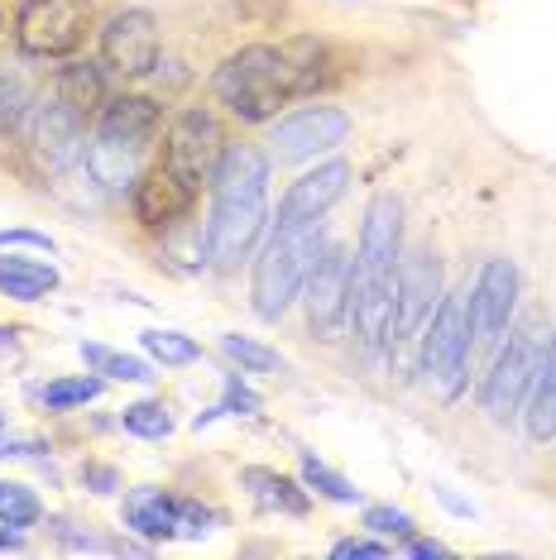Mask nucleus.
<instances>
[{
    "label": "nucleus",
    "mask_w": 556,
    "mask_h": 560,
    "mask_svg": "<svg viewBox=\"0 0 556 560\" xmlns=\"http://www.w3.org/2000/svg\"><path fill=\"white\" fill-rule=\"evenodd\" d=\"M322 62L326 54L312 39H293V44H250L231 54L217 68V101L245 125H264L278 116V106L317 92L322 82Z\"/></svg>",
    "instance_id": "nucleus-1"
},
{
    "label": "nucleus",
    "mask_w": 556,
    "mask_h": 560,
    "mask_svg": "<svg viewBox=\"0 0 556 560\" xmlns=\"http://www.w3.org/2000/svg\"><path fill=\"white\" fill-rule=\"evenodd\" d=\"M264 225H269V159L255 144H225L211 173V215L201 231L207 264L221 273L240 269Z\"/></svg>",
    "instance_id": "nucleus-2"
},
{
    "label": "nucleus",
    "mask_w": 556,
    "mask_h": 560,
    "mask_svg": "<svg viewBox=\"0 0 556 560\" xmlns=\"http://www.w3.org/2000/svg\"><path fill=\"white\" fill-rule=\"evenodd\" d=\"M398 259H403V201L374 197L360 221V245L350 259V322L364 350H379L394 336V298H398Z\"/></svg>",
    "instance_id": "nucleus-3"
},
{
    "label": "nucleus",
    "mask_w": 556,
    "mask_h": 560,
    "mask_svg": "<svg viewBox=\"0 0 556 560\" xmlns=\"http://www.w3.org/2000/svg\"><path fill=\"white\" fill-rule=\"evenodd\" d=\"M322 254V235L317 225H302V231H274V240L259 249L255 259V278H250V302H255L259 322H278L293 298L308 283L312 264Z\"/></svg>",
    "instance_id": "nucleus-4"
},
{
    "label": "nucleus",
    "mask_w": 556,
    "mask_h": 560,
    "mask_svg": "<svg viewBox=\"0 0 556 560\" xmlns=\"http://www.w3.org/2000/svg\"><path fill=\"white\" fill-rule=\"evenodd\" d=\"M20 144L24 154L34 159V168L44 177H62L72 168H82V154H86V116L68 106L58 92L48 101H34L20 120Z\"/></svg>",
    "instance_id": "nucleus-5"
},
{
    "label": "nucleus",
    "mask_w": 556,
    "mask_h": 560,
    "mask_svg": "<svg viewBox=\"0 0 556 560\" xmlns=\"http://www.w3.org/2000/svg\"><path fill=\"white\" fill-rule=\"evenodd\" d=\"M471 292H441L437 312L427 316V336H422V369L432 378V388H441V398H456L465 384V360H471Z\"/></svg>",
    "instance_id": "nucleus-6"
},
{
    "label": "nucleus",
    "mask_w": 556,
    "mask_h": 560,
    "mask_svg": "<svg viewBox=\"0 0 556 560\" xmlns=\"http://www.w3.org/2000/svg\"><path fill=\"white\" fill-rule=\"evenodd\" d=\"M92 0H24L15 15V44L24 58H68L86 34Z\"/></svg>",
    "instance_id": "nucleus-7"
},
{
    "label": "nucleus",
    "mask_w": 556,
    "mask_h": 560,
    "mask_svg": "<svg viewBox=\"0 0 556 560\" xmlns=\"http://www.w3.org/2000/svg\"><path fill=\"white\" fill-rule=\"evenodd\" d=\"M302 302H308V326L317 340H336L340 330H346V322H350V254L340 245H322L308 283H302Z\"/></svg>",
    "instance_id": "nucleus-8"
},
{
    "label": "nucleus",
    "mask_w": 556,
    "mask_h": 560,
    "mask_svg": "<svg viewBox=\"0 0 556 560\" xmlns=\"http://www.w3.org/2000/svg\"><path fill=\"white\" fill-rule=\"evenodd\" d=\"M221 154H225V130H221V120L211 116L207 106L183 110V116L169 125V149H163V163H169L183 183H193V187L211 183Z\"/></svg>",
    "instance_id": "nucleus-9"
},
{
    "label": "nucleus",
    "mask_w": 556,
    "mask_h": 560,
    "mask_svg": "<svg viewBox=\"0 0 556 560\" xmlns=\"http://www.w3.org/2000/svg\"><path fill=\"white\" fill-rule=\"evenodd\" d=\"M350 116L336 106H302L293 116H283L269 135V154L278 163H302V159H322L332 149L346 144Z\"/></svg>",
    "instance_id": "nucleus-10"
},
{
    "label": "nucleus",
    "mask_w": 556,
    "mask_h": 560,
    "mask_svg": "<svg viewBox=\"0 0 556 560\" xmlns=\"http://www.w3.org/2000/svg\"><path fill=\"white\" fill-rule=\"evenodd\" d=\"M101 68H111L125 82L149 78L159 68V24L149 10H120L101 30Z\"/></svg>",
    "instance_id": "nucleus-11"
},
{
    "label": "nucleus",
    "mask_w": 556,
    "mask_h": 560,
    "mask_svg": "<svg viewBox=\"0 0 556 560\" xmlns=\"http://www.w3.org/2000/svg\"><path fill=\"white\" fill-rule=\"evenodd\" d=\"M533 369H537V350L528 330H513L509 346L499 350L495 369L485 374V388H479V407L489 412V422H509V417L523 407L528 384H533Z\"/></svg>",
    "instance_id": "nucleus-12"
},
{
    "label": "nucleus",
    "mask_w": 556,
    "mask_h": 560,
    "mask_svg": "<svg viewBox=\"0 0 556 560\" xmlns=\"http://www.w3.org/2000/svg\"><path fill=\"white\" fill-rule=\"evenodd\" d=\"M350 187V163H322V168L302 173L293 187L283 192V201H278V221L274 231H302V225H322V215L336 207L340 197H346Z\"/></svg>",
    "instance_id": "nucleus-13"
},
{
    "label": "nucleus",
    "mask_w": 556,
    "mask_h": 560,
    "mask_svg": "<svg viewBox=\"0 0 556 560\" xmlns=\"http://www.w3.org/2000/svg\"><path fill=\"white\" fill-rule=\"evenodd\" d=\"M441 302V264L432 249H413L398 259V298H394V340L417 336Z\"/></svg>",
    "instance_id": "nucleus-14"
},
{
    "label": "nucleus",
    "mask_w": 556,
    "mask_h": 560,
    "mask_svg": "<svg viewBox=\"0 0 556 560\" xmlns=\"http://www.w3.org/2000/svg\"><path fill=\"white\" fill-rule=\"evenodd\" d=\"M518 307V264L513 259H489L471 288V326L475 340H495L513 322Z\"/></svg>",
    "instance_id": "nucleus-15"
},
{
    "label": "nucleus",
    "mask_w": 556,
    "mask_h": 560,
    "mask_svg": "<svg viewBox=\"0 0 556 560\" xmlns=\"http://www.w3.org/2000/svg\"><path fill=\"white\" fill-rule=\"evenodd\" d=\"M130 201H135V215L149 225V231H159V225L169 231V225H178L183 215H187V207L197 201V187L183 183V177L173 173L169 163H159V168H149L135 183Z\"/></svg>",
    "instance_id": "nucleus-16"
},
{
    "label": "nucleus",
    "mask_w": 556,
    "mask_h": 560,
    "mask_svg": "<svg viewBox=\"0 0 556 560\" xmlns=\"http://www.w3.org/2000/svg\"><path fill=\"white\" fill-rule=\"evenodd\" d=\"M159 125H163V116L149 96H116V101H106V110L96 116V139L120 144V149H130V154L144 159V149L154 144Z\"/></svg>",
    "instance_id": "nucleus-17"
},
{
    "label": "nucleus",
    "mask_w": 556,
    "mask_h": 560,
    "mask_svg": "<svg viewBox=\"0 0 556 560\" xmlns=\"http://www.w3.org/2000/svg\"><path fill=\"white\" fill-rule=\"evenodd\" d=\"M120 517H125V532H135V537H144V541L178 537V499L154 489V483H139V489L125 493Z\"/></svg>",
    "instance_id": "nucleus-18"
},
{
    "label": "nucleus",
    "mask_w": 556,
    "mask_h": 560,
    "mask_svg": "<svg viewBox=\"0 0 556 560\" xmlns=\"http://www.w3.org/2000/svg\"><path fill=\"white\" fill-rule=\"evenodd\" d=\"M528 436L537 445L556 441V330H552L547 350L537 354L533 384H528Z\"/></svg>",
    "instance_id": "nucleus-19"
},
{
    "label": "nucleus",
    "mask_w": 556,
    "mask_h": 560,
    "mask_svg": "<svg viewBox=\"0 0 556 560\" xmlns=\"http://www.w3.org/2000/svg\"><path fill=\"white\" fill-rule=\"evenodd\" d=\"M82 168L92 173V183L106 197L135 192V183H139V154H130V149H120V144H106V139H96V135L86 139Z\"/></svg>",
    "instance_id": "nucleus-20"
},
{
    "label": "nucleus",
    "mask_w": 556,
    "mask_h": 560,
    "mask_svg": "<svg viewBox=\"0 0 556 560\" xmlns=\"http://www.w3.org/2000/svg\"><path fill=\"white\" fill-rule=\"evenodd\" d=\"M58 96L68 101L78 116H101L106 110V72L96 68V62H68V68L58 72Z\"/></svg>",
    "instance_id": "nucleus-21"
},
{
    "label": "nucleus",
    "mask_w": 556,
    "mask_h": 560,
    "mask_svg": "<svg viewBox=\"0 0 556 560\" xmlns=\"http://www.w3.org/2000/svg\"><path fill=\"white\" fill-rule=\"evenodd\" d=\"M240 479H245V489L255 493L259 508H278V513H288V517L308 513V493H302L288 475H278V469H245Z\"/></svg>",
    "instance_id": "nucleus-22"
},
{
    "label": "nucleus",
    "mask_w": 556,
    "mask_h": 560,
    "mask_svg": "<svg viewBox=\"0 0 556 560\" xmlns=\"http://www.w3.org/2000/svg\"><path fill=\"white\" fill-rule=\"evenodd\" d=\"M58 288V269H48V264H34V259H0V292L15 302H39L44 292Z\"/></svg>",
    "instance_id": "nucleus-23"
},
{
    "label": "nucleus",
    "mask_w": 556,
    "mask_h": 560,
    "mask_svg": "<svg viewBox=\"0 0 556 560\" xmlns=\"http://www.w3.org/2000/svg\"><path fill=\"white\" fill-rule=\"evenodd\" d=\"M30 106H34L30 78H24L20 68H5V62H0V135H15Z\"/></svg>",
    "instance_id": "nucleus-24"
},
{
    "label": "nucleus",
    "mask_w": 556,
    "mask_h": 560,
    "mask_svg": "<svg viewBox=\"0 0 556 560\" xmlns=\"http://www.w3.org/2000/svg\"><path fill=\"white\" fill-rule=\"evenodd\" d=\"M82 360L96 369V374H111V378H125V384H149L154 369H149L139 354H120V350H106V346H82Z\"/></svg>",
    "instance_id": "nucleus-25"
},
{
    "label": "nucleus",
    "mask_w": 556,
    "mask_h": 560,
    "mask_svg": "<svg viewBox=\"0 0 556 560\" xmlns=\"http://www.w3.org/2000/svg\"><path fill=\"white\" fill-rule=\"evenodd\" d=\"M44 517V503H39V493L30 489V483H0V522L5 527H15V532H24V527H34V522Z\"/></svg>",
    "instance_id": "nucleus-26"
},
{
    "label": "nucleus",
    "mask_w": 556,
    "mask_h": 560,
    "mask_svg": "<svg viewBox=\"0 0 556 560\" xmlns=\"http://www.w3.org/2000/svg\"><path fill=\"white\" fill-rule=\"evenodd\" d=\"M120 427L130 431V436H144V441H163L173 431V417L169 407H163L159 398H144V402H130L120 412Z\"/></svg>",
    "instance_id": "nucleus-27"
},
{
    "label": "nucleus",
    "mask_w": 556,
    "mask_h": 560,
    "mask_svg": "<svg viewBox=\"0 0 556 560\" xmlns=\"http://www.w3.org/2000/svg\"><path fill=\"white\" fill-rule=\"evenodd\" d=\"M302 483H308V489H317V493H326L332 503H360L356 483H350L346 475H336L332 465H322L317 455H302Z\"/></svg>",
    "instance_id": "nucleus-28"
},
{
    "label": "nucleus",
    "mask_w": 556,
    "mask_h": 560,
    "mask_svg": "<svg viewBox=\"0 0 556 560\" xmlns=\"http://www.w3.org/2000/svg\"><path fill=\"white\" fill-rule=\"evenodd\" d=\"M101 378L96 374H78V378H54V384L44 388V402L54 407V412H68V407H86L101 398Z\"/></svg>",
    "instance_id": "nucleus-29"
},
{
    "label": "nucleus",
    "mask_w": 556,
    "mask_h": 560,
    "mask_svg": "<svg viewBox=\"0 0 556 560\" xmlns=\"http://www.w3.org/2000/svg\"><path fill=\"white\" fill-rule=\"evenodd\" d=\"M144 350L154 354L159 364H193L201 360V346L197 340L178 336V330H144Z\"/></svg>",
    "instance_id": "nucleus-30"
},
{
    "label": "nucleus",
    "mask_w": 556,
    "mask_h": 560,
    "mask_svg": "<svg viewBox=\"0 0 556 560\" xmlns=\"http://www.w3.org/2000/svg\"><path fill=\"white\" fill-rule=\"evenodd\" d=\"M221 350L231 354L240 369H250V374H269V369L283 364V360H278V350L259 346V340H250V336H221Z\"/></svg>",
    "instance_id": "nucleus-31"
},
{
    "label": "nucleus",
    "mask_w": 556,
    "mask_h": 560,
    "mask_svg": "<svg viewBox=\"0 0 556 560\" xmlns=\"http://www.w3.org/2000/svg\"><path fill=\"white\" fill-rule=\"evenodd\" d=\"M231 412H240V417L259 412V398H255V393H250L245 384H240V378H231V384H225V398H221L217 407H211V412H201L193 427L201 431V427H211V422H217V417H231Z\"/></svg>",
    "instance_id": "nucleus-32"
},
{
    "label": "nucleus",
    "mask_w": 556,
    "mask_h": 560,
    "mask_svg": "<svg viewBox=\"0 0 556 560\" xmlns=\"http://www.w3.org/2000/svg\"><path fill=\"white\" fill-rule=\"evenodd\" d=\"M364 527H370L374 537H403L408 541L417 532V522L403 513V508H370V513H364Z\"/></svg>",
    "instance_id": "nucleus-33"
},
{
    "label": "nucleus",
    "mask_w": 556,
    "mask_h": 560,
    "mask_svg": "<svg viewBox=\"0 0 556 560\" xmlns=\"http://www.w3.org/2000/svg\"><path fill=\"white\" fill-rule=\"evenodd\" d=\"M217 527V513L197 499H178V537H207Z\"/></svg>",
    "instance_id": "nucleus-34"
},
{
    "label": "nucleus",
    "mask_w": 556,
    "mask_h": 560,
    "mask_svg": "<svg viewBox=\"0 0 556 560\" xmlns=\"http://www.w3.org/2000/svg\"><path fill=\"white\" fill-rule=\"evenodd\" d=\"M58 541L68 546V551H78V556H111V551H125V546L101 541V537H92V532H72V522H58Z\"/></svg>",
    "instance_id": "nucleus-35"
},
{
    "label": "nucleus",
    "mask_w": 556,
    "mask_h": 560,
    "mask_svg": "<svg viewBox=\"0 0 556 560\" xmlns=\"http://www.w3.org/2000/svg\"><path fill=\"white\" fill-rule=\"evenodd\" d=\"M332 556L336 560H389V556H394V546L370 541V537H346V541L332 546Z\"/></svg>",
    "instance_id": "nucleus-36"
},
{
    "label": "nucleus",
    "mask_w": 556,
    "mask_h": 560,
    "mask_svg": "<svg viewBox=\"0 0 556 560\" xmlns=\"http://www.w3.org/2000/svg\"><path fill=\"white\" fill-rule=\"evenodd\" d=\"M0 249H48L54 254V240L39 231H0Z\"/></svg>",
    "instance_id": "nucleus-37"
},
{
    "label": "nucleus",
    "mask_w": 556,
    "mask_h": 560,
    "mask_svg": "<svg viewBox=\"0 0 556 560\" xmlns=\"http://www.w3.org/2000/svg\"><path fill=\"white\" fill-rule=\"evenodd\" d=\"M408 556H417V560H441V556H451V551L441 541H427V537H417V532H413V537H408Z\"/></svg>",
    "instance_id": "nucleus-38"
},
{
    "label": "nucleus",
    "mask_w": 556,
    "mask_h": 560,
    "mask_svg": "<svg viewBox=\"0 0 556 560\" xmlns=\"http://www.w3.org/2000/svg\"><path fill=\"white\" fill-rule=\"evenodd\" d=\"M82 479H86V489H96V493H111V489H116V469H106V465L82 469Z\"/></svg>",
    "instance_id": "nucleus-39"
},
{
    "label": "nucleus",
    "mask_w": 556,
    "mask_h": 560,
    "mask_svg": "<svg viewBox=\"0 0 556 560\" xmlns=\"http://www.w3.org/2000/svg\"><path fill=\"white\" fill-rule=\"evenodd\" d=\"M0 551H20V532L0 522Z\"/></svg>",
    "instance_id": "nucleus-40"
},
{
    "label": "nucleus",
    "mask_w": 556,
    "mask_h": 560,
    "mask_svg": "<svg viewBox=\"0 0 556 560\" xmlns=\"http://www.w3.org/2000/svg\"><path fill=\"white\" fill-rule=\"evenodd\" d=\"M15 350V336H10V330H0V354H10Z\"/></svg>",
    "instance_id": "nucleus-41"
},
{
    "label": "nucleus",
    "mask_w": 556,
    "mask_h": 560,
    "mask_svg": "<svg viewBox=\"0 0 556 560\" xmlns=\"http://www.w3.org/2000/svg\"><path fill=\"white\" fill-rule=\"evenodd\" d=\"M0 34H5V15H0Z\"/></svg>",
    "instance_id": "nucleus-42"
},
{
    "label": "nucleus",
    "mask_w": 556,
    "mask_h": 560,
    "mask_svg": "<svg viewBox=\"0 0 556 560\" xmlns=\"http://www.w3.org/2000/svg\"><path fill=\"white\" fill-rule=\"evenodd\" d=\"M0 431H5V417H0Z\"/></svg>",
    "instance_id": "nucleus-43"
}]
</instances>
